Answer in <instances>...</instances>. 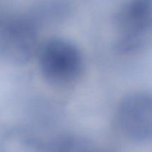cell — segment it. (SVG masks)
Returning <instances> with one entry per match:
<instances>
[{
    "mask_svg": "<svg viewBox=\"0 0 152 152\" xmlns=\"http://www.w3.org/2000/svg\"><path fill=\"white\" fill-rule=\"evenodd\" d=\"M114 23L118 31L116 50L135 53L152 39V0H129L117 11Z\"/></svg>",
    "mask_w": 152,
    "mask_h": 152,
    "instance_id": "cell-1",
    "label": "cell"
},
{
    "mask_svg": "<svg viewBox=\"0 0 152 152\" xmlns=\"http://www.w3.org/2000/svg\"><path fill=\"white\" fill-rule=\"evenodd\" d=\"M39 64L43 77L49 83L65 86L79 78L83 59L75 44L65 39L53 38L40 49Z\"/></svg>",
    "mask_w": 152,
    "mask_h": 152,
    "instance_id": "cell-2",
    "label": "cell"
},
{
    "mask_svg": "<svg viewBox=\"0 0 152 152\" xmlns=\"http://www.w3.org/2000/svg\"><path fill=\"white\" fill-rule=\"evenodd\" d=\"M38 22L31 16L11 18L0 28V56L15 65L29 62L38 49Z\"/></svg>",
    "mask_w": 152,
    "mask_h": 152,
    "instance_id": "cell-3",
    "label": "cell"
},
{
    "mask_svg": "<svg viewBox=\"0 0 152 152\" xmlns=\"http://www.w3.org/2000/svg\"><path fill=\"white\" fill-rule=\"evenodd\" d=\"M120 130L137 142L152 140V94L135 92L126 96L117 110Z\"/></svg>",
    "mask_w": 152,
    "mask_h": 152,
    "instance_id": "cell-4",
    "label": "cell"
},
{
    "mask_svg": "<svg viewBox=\"0 0 152 152\" xmlns=\"http://www.w3.org/2000/svg\"><path fill=\"white\" fill-rule=\"evenodd\" d=\"M1 146L14 148L17 151H45V142L33 135L28 131L16 129L10 132L4 137Z\"/></svg>",
    "mask_w": 152,
    "mask_h": 152,
    "instance_id": "cell-5",
    "label": "cell"
},
{
    "mask_svg": "<svg viewBox=\"0 0 152 152\" xmlns=\"http://www.w3.org/2000/svg\"><path fill=\"white\" fill-rule=\"evenodd\" d=\"M90 142L74 135H61L45 142L47 151H83L90 150Z\"/></svg>",
    "mask_w": 152,
    "mask_h": 152,
    "instance_id": "cell-6",
    "label": "cell"
}]
</instances>
